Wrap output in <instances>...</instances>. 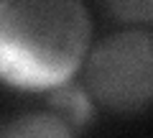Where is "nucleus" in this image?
I'll return each instance as SVG.
<instances>
[{
  "instance_id": "nucleus-4",
  "label": "nucleus",
  "mask_w": 153,
  "mask_h": 138,
  "mask_svg": "<svg viewBox=\"0 0 153 138\" xmlns=\"http://www.w3.org/2000/svg\"><path fill=\"white\" fill-rule=\"evenodd\" d=\"M0 138H74V133L54 113H28L8 123Z\"/></svg>"
},
{
  "instance_id": "nucleus-2",
  "label": "nucleus",
  "mask_w": 153,
  "mask_h": 138,
  "mask_svg": "<svg viewBox=\"0 0 153 138\" xmlns=\"http://www.w3.org/2000/svg\"><path fill=\"white\" fill-rule=\"evenodd\" d=\"M87 84L100 105L123 115L148 107L153 95V41L148 31H120L94 46Z\"/></svg>"
},
{
  "instance_id": "nucleus-1",
  "label": "nucleus",
  "mask_w": 153,
  "mask_h": 138,
  "mask_svg": "<svg viewBox=\"0 0 153 138\" xmlns=\"http://www.w3.org/2000/svg\"><path fill=\"white\" fill-rule=\"evenodd\" d=\"M89 46L82 0H0V79L51 90L79 69Z\"/></svg>"
},
{
  "instance_id": "nucleus-5",
  "label": "nucleus",
  "mask_w": 153,
  "mask_h": 138,
  "mask_svg": "<svg viewBox=\"0 0 153 138\" xmlns=\"http://www.w3.org/2000/svg\"><path fill=\"white\" fill-rule=\"evenodd\" d=\"M102 8L123 23H148L153 16V0H102Z\"/></svg>"
},
{
  "instance_id": "nucleus-3",
  "label": "nucleus",
  "mask_w": 153,
  "mask_h": 138,
  "mask_svg": "<svg viewBox=\"0 0 153 138\" xmlns=\"http://www.w3.org/2000/svg\"><path fill=\"white\" fill-rule=\"evenodd\" d=\"M49 105L54 107V115H59L61 120H64L66 125H71V128H82L94 118L89 92L82 90V87H69L66 82L51 87Z\"/></svg>"
}]
</instances>
